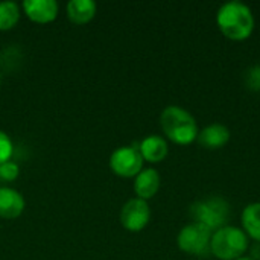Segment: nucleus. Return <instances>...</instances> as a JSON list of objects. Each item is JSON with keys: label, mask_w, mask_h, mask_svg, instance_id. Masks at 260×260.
Segmentation results:
<instances>
[{"label": "nucleus", "mask_w": 260, "mask_h": 260, "mask_svg": "<svg viewBox=\"0 0 260 260\" xmlns=\"http://www.w3.org/2000/svg\"><path fill=\"white\" fill-rule=\"evenodd\" d=\"M216 24L222 35L232 41H245L253 35L254 15L250 6L233 0L221 5L216 12Z\"/></svg>", "instance_id": "f257e3e1"}, {"label": "nucleus", "mask_w": 260, "mask_h": 260, "mask_svg": "<svg viewBox=\"0 0 260 260\" xmlns=\"http://www.w3.org/2000/svg\"><path fill=\"white\" fill-rule=\"evenodd\" d=\"M160 126L166 139L181 146L197 142L200 133L195 117L178 105H169L161 111Z\"/></svg>", "instance_id": "f03ea898"}, {"label": "nucleus", "mask_w": 260, "mask_h": 260, "mask_svg": "<svg viewBox=\"0 0 260 260\" xmlns=\"http://www.w3.org/2000/svg\"><path fill=\"white\" fill-rule=\"evenodd\" d=\"M250 241L245 232L235 225H225L213 232L210 253L219 260H238L245 256Z\"/></svg>", "instance_id": "7ed1b4c3"}, {"label": "nucleus", "mask_w": 260, "mask_h": 260, "mask_svg": "<svg viewBox=\"0 0 260 260\" xmlns=\"http://www.w3.org/2000/svg\"><path fill=\"white\" fill-rule=\"evenodd\" d=\"M190 215L193 222L203 224L212 232H216L218 229L227 225L230 218V204L221 197H212L192 204Z\"/></svg>", "instance_id": "20e7f679"}, {"label": "nucleus", "mask_w": 260, "mask_h": 260, "mask_svg": "<svg viewBox=\"0 0 260 260\" xmlns=\"http://www.w3.org/2000/svg\"><path fill=\"white\" fill-rule=\"evenodd\" d=\"M213 232L198 222L187 224L177 236V245L183 253L192 256H206L210 253V241Z\"/></svg>", "instance_id": "39448f33"}, {"label": "nucleus", "mask_w": 260, "mask_h": 260, "mask_svg": "<svg viewBox=\"0 0 260 260\" xmlns=\"http://www.w3.org/2000/svg\"><path fill=\"white\" fill-rule=\"evenodd\" d=\"M143 157L140 155L139 146H120L110 155L111 171L122 178H136L143 169Z\"/></svg>", "instance_id": "423d86ee"}, {"label": "nucleus", "mask_w": 260, "mask_h": 260, "mask_svg": "<svg viewBox=\"0 0 260 260\" xmlns=\"http://www.w3.org/2000/svg\"><path fill=\"white\" fill-rule=\"evenodd\" d=\"M151 219V209L148 201L140 198L128 200L120 210V224L125 230L131 233L142 232Z\"/></svg>", "instance_id": "0eeeda50"}, {"label": "nucleus", "mask_w": 260, "mask_h": 260, "mask_svg": "<svg viewBox=\"0 0 260 260\" xmlns=\"http://www.w3.org/2000/svg\"><path fill=\"white\" fill-rule=\"evenodd\" d=\"M24 14L38 24L52 23L58 17L59 6L55 0H24L21 3Z\"/></svg>", "instance_id": "6e6552de"}, {"label": "nucleus", "mask_w": 260, "mask_h": 260, "mask_svg": "<svg viewBox=\"0 0 260 260\" xmlns=\"http://www.w3.org/2000/svg\"><path fill=\"white\" fill-rule=\"evenodd\" d=\"M26 201L23 195L8 186H0V218L17 219L24 212Z\"/></svg>", "instance_id": "1a4fd4ad"}, {"label": "nucleus", "mask_w": 260, "mask_h": 260, "mask_svg": "<svg viewBox=\"0 0 260 260\" xmlns=\"http://www.w3.org/2000/svg\"><path fill=\"white\" fill-rule=\"evenodd\" d=\"M160 183H161L160 174L154 168L142 169L140 174L134 178V192L137 198L148 201L157 195L160 189Z\"/></svg>", "instance_id": "9d476101"}, {"label": "nucleus", "mask_w": 260, "mask_h": 260, "mask_svg": "<svg viewBox=\"0 0 260 260\" xmlns=\"http://www.w3.org/2000/svg\"><path fill=\"white\" fill-rule=\"evenodd\" d=\"M230 140V129L222 123H212L198 133L197 142L206 149H221Z\"/></svg>", "instance_id": "9b49d317"}, {"label": "nucleus", "mask_w": 260, "mask_h": 260, "mask_svg": "<svg viewBox=\"0 0 260 260\" xmlns=\"http://www.w3.org/2000/svg\"><path fill=\"white\" fill-rule=\"evenodd\" d=\"M140 155L148 163H160L169 154V146L161 136H148L139 145Z\"/></svg>", "instance_id": "f8f14e48"}, {"label": "nucleus", "mask_w": 260, "mask_h": 260, "mask_svg": "<svg viewBox=\"0 0 260 260\" xmlns=\"http://www.w3.org/2000/svg\"><path fill=\"white\" fill-rule=\"evenodd\" d=\"M66 11L73 24H87L96 15V3L93 0H70Z\"/></svg>", "instance_id": "ddd939ff"}, {"label": "nucleus", "mask_w": 260, "mask_h": 260, "mask_svg": "<svg viewBox=\"0 0 260 260\" xmlns=\"http://www.w3.org/2000/svg\"><path fill=\"white\" fill-rule=\"evenodd\" d=\"M242 221V230L248 236V239H253L254 242L260 244V203L248 204L241 216Z\"/></svg>", "instance_id": "4468645a"}, {"label": "nucleus", "mask_w": 260, "mask_h": 260, "mask_svg": "<svg viewBox=\"0 0 260 260\" xmlns=\"http://www.w3.org/2000/svg\"><path fill=\"white\" fill-rule=\"evenodd\" d=\"M20 20V6L15 2H0V30L12 29Z\"/></svg>", "instance_id": "2eb2a0df"}, {"label": "nucleus", "mask_w": 260, "mask_h": 260, "mask_svg": "<svg viewBox=\"0 0 260 260\" xmlns=\"http://www.w3.org/2000/svg\"><path fill=\"white\" fill-rule=\"evenodd\" d=\"M18 174H20V168L15 161L8 160L0 165V180L2 181H6V183L14 181L18 178Z\"/></svg>", "instance_id": "dca6fc26"}, {"label": "nucleus", "mask_w": 260, "mask_h": 260, "mask_svg": "<svg viewBox=\"0 0 260 260\" xmlns=\"http://www.w3.org/2000/svg\"><path fill=\"white\" fill-rule=\"evenodd\" d=\"M12 152H14V145H12L11 137L5 131L0 129V165L11 160Z\"/></svg>", "instance_id": "f3484780"}, {"label": "nucleus", "mask_w": 260, "mask_h": 260, "mask_svg": "<svg viewBox=\"0 0 260 260\" xmlns=\"http://www.w3.org/2000/svg\"><path fill=\"white\" fill-rule=\"evenodd\" d=\"M245 85L253 91H260V66H253L247 70Z\"/></svg>", "instance_id": "a211bd4d"}, {"label": "nucleus", "mask_w": 260, "mask_h": 260, "mask_svg": "<svg viewBox=\"0 0 260 260\" xmlns=\"http://www.w3.org/2000/svg\"><path fill=\"white\" fill-rule=\"evenodd\" d=\"M248 251H250V257H251V259L260 260V244L254 242V245H251V247L248 248Z\"/></svg>", "instance_id": "6ab92c4d"}, {"label": "nucleus", "mask_w": 260, "mask_h": 260, "mask_svg": "<svg viewBox=\"0 0 260 260\" xmlns=\"http://www.w3.org/2000/svg\"><path fill=\"white\" fill-rule=\"evenodd\" d=\"M238 260H253L250 256H244V257H241V259H238Z\"/></svg>", "instance_id": "aec40b11"}, {"label": "nucleus", "mask_w": 260, "mask_h": 260, "mask_svg": "<svg viewBox=\"0 0 260 260\" xmlns=\"http://www.w3.org/2000/svg\"><path fill=\"white\" fill-rule=\"evenodd\" d=\"M0 79H2V78H0Z\"/></svg>", "instance_id": "412c9836"}]
</instances>
